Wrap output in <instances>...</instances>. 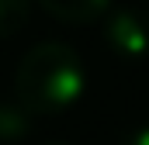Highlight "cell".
Masks as SVG:
<instances>
[{
	"mask_svg": "<svg viewBox=\"0 0 149 145\" xmlns=\"http://www.w3.org/2000/svg\"><path fill=\"white\" fill-rule=\"evenodd\" d=\"M83 90L87 69L63 41H42L28 48L14 76V97L31 114H63L83 97Z\"/></svg>",
	"mask_w": 149,
	"mask_h": 145,
	"instance_id": "obj_1",
	"label": "cell"
},
{
	"mask_svg": "<svg viewBox=\"0 0 149 145\" xmlns=\"http://www.w3.org/2000/svg\"><path fill=\"white\" fill-rule=\"evenodd\" d=\"M104 45L111 55L125 62H139L149 55V14L139 7H118L108 10L104 21Z\"/></svg>",
	"mask_w": 149,
	"mask_h": 145,
	"instance_id": "obj_2",
	"label": "cell"
},
{
	"mask_svg": "<svg viewBox=\"0 0 149 145\" xmlns=\"http://www.w3.org/2000/svg\"><path fill=\"white\" fill-rule=\"evenodd\" d=\"M38 7L63 24H90L111 10V0H38Z\"/></svg>",
	"mask_w": 149,
	"mask_h": 145,
	"instance_id": "obj_3",
	"label": "cell"
},
{
	"mask_svg": "<svg viewBox=\"0 0 149 145\" xmlns=\"http://www.w3.org/2000/svg\"><path fill=\"white\" fill-rule=\"evenodd\" d=\"M28 121H31V110L24 107L21 100L14 104H0V138H21L28 135Z\"/></svg>",
	"mask_w": 149,
	"mask_h": 145,
	"instance_id": "obj_4",
	"label": "cell"
},
{
	"mask_svg": "<svg viewBox=\"0 0 149 145\" xmlns=\"http://www.w3.org/2000/svg\"><path fill=\"white\" fill-rule=\"evenodd\" d=\"M28 14H31V0H0V38L17 35Z\"/></svg>",
	"mask_w": 149,
	"mask_h": 145,
	"instance_id": "obj_5",
	"label": "cell"
},
{
	"mask_svg": "<svg viewBox=\"0 0 149 145\" xmlns=\"http://www.w3.org/2000/svg\"><path fill=\"white\" fill-rule=\"evenodd\" d=\"M121 145H149V124H146V128H135L132 135H125Z\"/></svg>",
	"mask_w": 149,
	"mask_h": 145,
	"instance_id": "obj_6",
	"label": "cell"
}]
</instances>
